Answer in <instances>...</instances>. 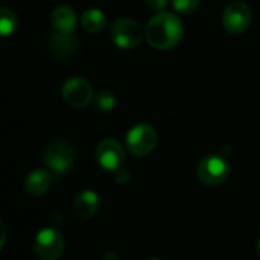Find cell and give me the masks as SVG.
<instances>
[{
    "label": "cell",
    "instance_id": "d6986e66",
    "mask_svg": "<svg viewBox=\"0 0 260 260\" xmlns=\"http://www.w3.org/2000/svg\"><path fill=\"white\" fill-rule=\"evenodd\" d=\"M114 178H116V181L117 183H126L128 181V178H129V175H128V171H125L123 168H120V169H117V171H114Z\"/></svg>",
    "mask_w": 260,
    "mask_h": 260
},
{
    "label": "cell",
    "instance_id": "3957f363",
    "mask_svg": "<svg viewBox=\"0 0 260 260\" xmlns=\"http://www.w3.org/2000/svg\"><path fill=\"white\" fill-rule=\"evenodd\" d=\"M157 145V133L151 125L139 123L133 126L126 136V148L136 157H145L154 151Z\"/></svg>",
    "mask_w": 260,
    "mask_h": 260
},
{
    "label": "cell",
    "instance_id": "5b68a950",
    "mask_svg": "<svg viewBox=\"0 0 260 260\" xmlns=\"http://www.w3.org/2000/svg\"><path fill=\"white\" fill-rule=\"evenodd\" d=\"M230 174L229 163L219 155H207L204 157L198 168L197 175L198 180L206 186H219L222 184Z\"/></svg>",
    "mask_w": 260,
    "mask_h": 260
},
{
    "label": "cell",
    "instance_id": "7a4b0ae2",
    "mask_svg": "<svg viewBox=\"0 0 260 260\" xmlns=\"http://www.w3.org/2000/svg\"><path fill=\"white\" fill-rule=\"evenodd\" d=\"M44 165L59 178L70 172L75 163V151L70 143L56 140L46 146L43 155Z\"/></svg>",
    "mask_w": 260,
    "mask_h": 260
},
{
    "label": "cell",
    "instance_id": "ffe728a7",
    "mask_svg": "<svg viewBox=\"0 0 260 260\" xmlns=\"http://www.w3.org/2000/svg\"><path fill=\"white\" fill-rule=\"evenodd\" d=\"M256 250H257V253H259V256H260V239L257 241V245H256Z\"/></svg>",
    "mask_w": 260,
    "mask_h": 260
},
{
    "label": "cell",
    "instance_id": "8992f818",
    "mask_svg": "<svg viewBox=\"0 0 260 260\" xmlns=\"http://www.w3.org/2000/svg\"><path fill=\"white\" fill-rule=\"evenodd\" d=\"M34 250L41 260H56L64 251V238L56 229H43L35 236Z\"/></svg>",
    "mask_w": 260,
    "mask_h": 260
},
{
    "label": "cell",
    "instance_id": "5bb4252c",
    "mask_svg": "<svg viewBox=\"0 0 260 260\" xmlns=\"http://www.w3.org/2000/svg\"><path fill=\"white\" fill-rule=\"evenodd\" d=\"M50 47H52V52L56 56L66 58V56H69L75 50V40L70 35L56 32L55 35H52Z\"/></svg>",
    "mask_w": 260,
    "mask_h": 260
},
{
    "label": "cell",
    "instance_id": "30bf717a",
    "mask_svg": "<svg viewBox=\"0 0 260 260\" xmlns=\"http://www.w3.org/2000/svg\"><path fill=\"white\" fill-rule=\"evenodd\" d=\"M99 207H101L99 195L93 190H84V192L78 193L72 204L75 216H78L81 219H88V218L94 216L98 213Z\"/></svg>",
    "mask_w": 260,
    "mask_h": 260
},
{
    "label": "cell",
    "instance_id": "ac0fdd59",
    "mask_svg": "<svg viewBox=\"0 0 260 260\" xmlns=\"http://www.w3.org/2000/svg\"><path fill=\"white\" fill-rule=\"evenodd\" d=\"M168 2L169 0H145V3L148 5V8L154 9V11H163L166 6H168Z\"/></svg>",
    "mask_w": 260,
    "mask_h": 260
},
{
    "label": "cell",
    "instance_id": "4fadbf2b",
    "mask_svg": "<svg viewBox=\"0 0 260 260\" xmlns=\"http://www.w3.org/2000/svg\"><path fill=\"white\" fill-rule=\"evenodd\" d=\"M81 24L87 32L96 34L107 26V17L99 9H87L81 15Z\"/></svg>",
    "mask_w": 260,
    "mask_h": 260
},
{
    "label": "cell",
    "instance_id": "277c9868",
    "mask_svg": "<svg viewBox=\"0 0 260 260\" xmlns=\"http://www.w3.org/2000/svg\"><path fill=\"white\" fill-rule=\"evenodd\" d=\"M111 38L120 49H134L140 44L143 30L137 21L128 17H120L111 24Z\"/></svg>",
    "mask_w": 260,
    "mask_h": 260
},
{
    "label": "cell",
    "instance_id": "8fae6325",
    "mask_svg": "<svg viewBox=\"0 0 260 260\" xmlns=\"http://www.w3.org/2000/svg\"><path fill=\"white\" fill-rule=\"evenodd\" d=\"M52 181V174L47 169H35L32 171L23 183V189L30 197H41L47 192Z\"/></svg>",
    "mask_w": 260,
    "mask_h": 260
},
{
    "label": "cell",
    "instance_id": "9c48e42d",
    "mask_svg": "<svg viewBox=\"0 0 260 260\" xmlns=\"http://www.w3.org/2000/svg\"><path fill=\"white\" fill-rule=\"evenodd\" d=\"M96 160L107 171H117L123 166L125 152L116 139H105L96 148Z\"/></svg>",
    "mask_w": 260,
    "mask_h": 260
},
{
    "label": "cell",
    "instance_id": "7c38bea8",
    "mask_svg": "<svg viewBox=\"0 0 260 260\" xmlns=\"http://www.w3.org/2000/svg\"><path fill=\"white\" fill-rule=\"evenodd\" d=\"M50 21L56 32L70 35L76 26V12L70 6L61 5L53 9V12L50 15Z\"/></svg>",
    "mask_w": 260,
    "mask_h": 260
},
{
    "label": "cell",
    "instance_id": "6da1fadb",
    "mask_svg": "<svg viewBox=\"0 0 260 260\" xmlns=\"http://www.w3.org/2000/svg\"><path fill=\"white\" fill-rule=\"evenodd\" d=\"M145 35L152 47L160 50L171 49L183 37V21L172 12L160 11L148 21Z\"/></svg>",
    "mask_w": 260,
    "mask_h": 260
},
{
    "label": "cell",
    "instance_id": "e0dca14e",
    "mask_svg": "<svg viewBox=\"0 0 260 260\" xmlns=\"http://www.w3.org/2000/svg\"><path fill=\"white\" fill-rule=\"evenodd\" d=\"M200 2L201 0H172V6L181 14H190L200 6Z\"/></svg>",
    "mask_w": 260,
    "mask_h": 260
},
{
    "label": "cell",
    "instance_id": "ba28073f",
    "mask_svg": "<svg viewBox=\"0 0 260 260\" xmlns=\"http://www.w3.org/2000/svg\"><path fill=\"white\" fill-rule=\"evenodd\" d=\"M253 14L247 3L244 2H233L230 3L224 14H222V23L227 32L232 34H242L248 29L251 23Z\"/></svg>",
    "mask_w": 260,
    "mask_h": 260
},
{
    "label": "cell",
    "instance_id": "2e32d148",
    "mask_svg": "<svg viewBox=\"0 0 260 260\" xmlns=\"http://www.w3.org/2000/svg\"><path fill=\"white\" fill-rule=\"evenodd\" d=\"M116 107V98L110 90H102L96 96V108H99L102 113H108Z\"/></svg>",
    "mask_w": 260,
    "mask_h": 260
},
{
    "label": "cell",
    "instance_id": "9a60e30c",
    "mask_svg": "<svg viewBox=\"0 0 260 260\" xmlns=\"http://www.w3.org/2000/svg\"><path fill=\"white\" fill-rule=\"evenodd\" d=\"M17 27H18L17 15L11 9L2 8L0 9V34L3 37H9L17 30Z\"/></svg>",
    "mask_w": 260,
    "mask_h": 260
},
{
    "label": "cell",
    "instance_id": "52a82bcc",
    "mask_svg": "<svg viewBox=\"0 0 260 260\" xmlns=\"http://www.w3.org/2000/svg\"><path fill=\"white\" fill-rule=\"evenodd\" d=\"M62 98L73 108L87 107L93 99V88L90 82L81 76L69 78L62 85Z\"/></svg>",
    "mask_w": 260,
    "mask_h": 260
}]
</instances>
